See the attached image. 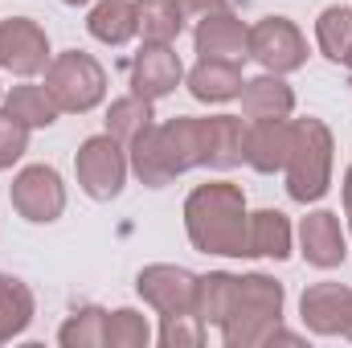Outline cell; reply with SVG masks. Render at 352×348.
Listing matches in <instances>:
<instances>
[{
  "label": "cell",
  "mask_w": 352,
  "mask_h": 348,
  "mask_svg": "<svg viewBox=\"0 0 352 348\" xmlns=\"http://www.w3.org/2000/svg\"><path fill=\"white\" fill-rule=\"evenodd\" d=\"M246 197L230 180L197 184L184 201V230L188 242L205 254L246 259Z\"/></svg>",
  "instance_id": "6da1fadb"
},
{
  "label": "cell",
  "mask_w": 352,
  "mask_h": 348,
  "mask_svg": "<svg viewBox=\"0 0 352 348\" xmlns=\"http://www.w3.org/2000/svg\"><path fill=\"white\" fill-rule=\"evenodd\" d=\"M131 173L148 188H164L168 180L205 168V140H201V119L176 115L168 123H152L131 148H127Z\"/></svg>",
  "instance_id": "7a4b0ae2"
},
{
  "label": "cell",
  "mask_w": 352,
  "mask_h": 348,
  "mask_svg": "<svg viewBox=\"0 0 352 348\" xmlns=\"http://www.w3.org/2000/svg\"><path fill=\"white\" fill-rule=\"evenodd\" d=\"M217 328L230 348L266 345L274 328H283V283H274L270 274H242Z\"/></svg>",
  "instance_id": "3957f363"
},
{
  "label": "cell",
  "mask_w": 352,
  "mask_h": 348,
  "mask_svg": "<svg viewBox=\"0 0 352 348\" xmlns=\"http://www.w3.org/2000/svg\"><path fill=\"white\" fill-rule=\"evenodd\" d=\"M295 131H291V152H287V197L299 201V205H311L328 193L332 184V131L324 119H291Z\"/></svg>",
  "instance_id": "277c9868"
},
{
  "label": "cell",
  "mask_w": 352,
  "mask_h": 348,
  "mask_svg": "<svg viewBox=\"0 0 352 348\" xmlns=\"http://www.w3.org/2000/svg\"><path fill=\"white\" fill-rule=\"evenodd\" d=\"M45 90L70 115H87L107 98V70L82 50H66L45 66Z\"/></svg>",
  "instance_id": "5b68a950"
},
{
  "label": "cell",
  "mask_w": 352,
  "mask_h": 348,
  "mask_svg": "<svg viewBox=\"0 0 352 348\" xmlns=\"http://www.w3.org/2000/svg\"><path fill=\"white\" fill-rule=\"evenodd\" d=\"M74 173H78V188L90 201H115L123 193V184H127L131 160H127L123 144L102 131V135L82 140V148L74 156Z\"/></svg>",
  "instance_id": "8992f818"
},
{
  "label": "cell",
  "mask_w": 352,
  "mask_h": 348,
  "mask_svg": "<svg viewBox=\"0 0 352 348\" xmlns=\"http://www.w3.org/2000/svg\"><path fill=\"white\" fill-rule=\"evenodd\" d=\"M8 201L12 209L33 221V226H50L66 213V184L62 173L50 168V164H29L12 176V188H8Z\"/></svg>",
  "instance_id": "52a82bcc"
},
{
  "label": "cell",
  "mask_w": 352,
  "mask_h": 348,
  "mask_svg": "<svg viewBox=\"0 0 352 348\" xmlns=\"http://www.w3.org/2000/svg\"><path fill=\"white\" fill-rule=\"evenodd\" d=\"M250 58L266 74H295L307 62V37L287 17H263L250 29Z\"/></svg>",
  "instance_id": "ba28073f"
},
{
  "label": "cell",
  "mask_w": 352,
  "mask_h": 348,
  "mask_svg": "<svg viewBox=\"0 0 352 348\" xmlns=\"http://www.w3.org/2000/svg\"><path fill=\"white\" fill-rule=\"evenodd\" d=\"M135 291L160 316H184V312L197 316V274L184 270V266H173V262L144 266L140 279H135Z\"/></svg>",
  "instance_id": "9c48e42d"
},
{
  "label": "cell",
  "mask_w": 352,
  "mask_h": 348,
  "mask_svg": "<svg viewBox=\"0 0 352 348\" xmlns=\"http://www.w3.org/2000/svg\"><path fill=\"white\" fill-rule=\"evenodd\" d=\"M50 37L37 21L29 17H8L0 21V70L16 78H33L50 66Z\"/></svg>",
  "instance_id": "30bf717a"
},
{
  "label": "cell",
  "mask_w": 352,
  "mask_h": 348,
  "mask_svg": "<svg viewBox=\"0 0 352 348\" xmlns=\"http://www.w3.org/2000/svg\"><path fill=\"white\" fill-rule=\"evenodd\" d=\"M127 74H131V94H140L148 102H160V98H168L180 87L184 66H180V54L173 45H148L144 41V50L131 58Z\"/></svg>",
  "instance_id": "8fae6325"
},
{
  "label": "cell",
  "mask_w": 352,
  "mask_h": 348,
  "mask_svg": "<svg viewBox=\"0 0 352 348\" xmlns=\"http://www.w3.org/2000/svg\"><path fill=\"white\" fill-rule=\"evenodd\" d=\"M299 254L316 270H332L349 259V238L340 230V217L332 209H316L299 226Z\"/></svg>",
  "instance_id": "7c38bea8"
},
{
  "label": "cell",
  "mask_w": 352,
  "mask_h": 348,
  "mask_svg": "<svg viewBox=\"0 0 352 348\" xmlns=\"http://www.w3.org/2000/svg\"><path fill=\"white\" fill-rule=\"evenodd\" d=\"M192 45L201 58H221V62H246L250 58V29L242 25V17H234L230 8L209 12L197 21Z\"/></svg>",
  "instance_id": "4fadbf2b"
},
{
  "label": "cell",
  "mask_w": 352,
  "mask_h": 348,
  "mask_svg": "<svg viewBox=\"0 0 352 348\" xmlns=\"http://www.w3.org/2000/svg\"><path fill=\"white\" fill-rule=\"evenodd\" d=\"M299 312H303V324L316 336H344V324H349V316H352V287L316 283V287L303 291Z\"/></svg>",
  "instance_id": "5bb4252c"
},
{
  "label": "cell",
  "mask_w": 352,
  "mask_h": 348,
  "mask_svg": "<svg viewBox=\"0 0 352 348\" xmlns=\"http://www.w3.org/2000/svg\"><path fill=\"white\" fill-rule=\"evenodd\" d=\"M291 131L295 123L291 119H258L246 127V164L254 173H283L287 164V152H291Z\"/></svg>",
  "instance_id": "9a60e30c"
},
{
  "label": "cell",
  "mask_w": 352,
  "mask_h": 348,
  "mask_svg": "<svg viewBox=\"0 0 352 348\" xmlns=\"http://www.w3.org/2000/svg\"><path fill=\"white\" fill-rule=\"evenodd\" d=\"M201 140H205V168L213 173H230L246 160V127L238 115L201 119Z\"/></svg>",
  "instance_id": "2e32d148"
},
{
  "label": "cell",
  "mask_w": 352,
  "mask_h": 348,
  "mask_svg": "<svg viewBox=\"0 0 352 348\" xmlns=\"http://www.w3.org/2000/svg\"><path fill=\"white\" fill-rule=\"evenodd\" d=\"M184 83H188V94L197 102H230V98H238L242 87H246L242 62H221V58H201L184 74Z\"/></svg>",
  "instance_id": "e0dca14e"
},
{
  "label": "cell",
  "mask_w": 352,
  "mask_h": 348,
  "mask_svg": "<svg viewBox=\"0 0 352 348\" xmlns=\"http://www.w3.org/2000/svg\"><path fill=\"white\" fill-rule=\"evenodd\" d=\"M242 115L250 123L258 119H291L295 111V90L283 83V74H258L242 87Z\"/></svg>",
  "instance_id": "ac0fdd59"
},
{
  "label": "cell",
  "mask_w": 352,
  "mask_h": 348,
  "mask_svg": "<svg viewBox=\"0 0 352 348\" xmlns=\"http://www.w3.org/2000/svg\"><path fill=\"white\" fill-rule=\"evenodd\" d=\"M291 254V221L278 209H258L246 217V259H274Z\"/></svg>",
  "instance_id": "d6986e66"
},
{
  "label": "cell",
  "mask_w": 352,
  "mask_h": 348,
  "mask_svg": "<svg viewBox=\"0 0 352 348\" xmlns=\"http://www.w3.org/2000/svg\"><path fill=\"white\" fill-rule=\"evenodd\" d=\"M87 29H90V37L102 41V45H127L140 33L135 0H98L87 17Z\"/></svg>",
  "instance_id": "ffe728a7"
},
{
  "label": "cell",
  "mask_w": 352,
  "mask_h": 348,
  "mask_svg": "<svg viewBox=\"0 0 352 348\" xmlns=\"http://www.w3.org/2000/svg\"><path fill=\"white\" fill-rule=\"evenodd\" d=\"M316 45L328 62L352 70V8L349 4H328L316 17Z\"/></svg>",
  "instance_id": "44dd1931"
},
{
  "label": "cell",
  "mask_w": 352,
  "mask_h": 348,
  "mask_svg": "<svg viewBox=\"0 0 352 348\" xmlns=\"http://www.w3.org/2000/svg\"><path fill=\"white\" fill-rule=\"evenodd\" d=\"M4 111H8L12 119H21L29 131H33V127H54L58 115H62V107L54 102V94L45 87H37V83H21V87L8 90V94H4Z\"/></svg>",
  "instance_id": "7402d4cb"
},
{
  "label": "cell",
  "mask_w": 352,
  "mask_h": 348,
  "mask_svg": "<svg viewBox=\"0 0 352 348\" xmlns=\"http://www.w3.org/2000/svg\"><path fill=\"white\" fill-rule=\"evenodd\" d=\"M152 123H156L152 102H148V98H140V94H123V98H115V102L107 107V135H111V140H119L123 148H131V144H135Z\"/></svg>",
  "instance_id": "603a6c76"
},
{
  "label": "cell",
  "mask_w": 352,
  "mask_h": 348,
  "mask_svg": "<svg viewBox=\"0 0 352 348\" xmlns=\"http://www.w3.org/2000/svg\"><path fill=\"white\" fill-rule=\"evenodd\" d=\"M33 324V291L0 270V345L16 340Z\"/></svg>",
  "instance_id": "cb8c5ba5"
},
{
  "label": "cell",
  "mask_w": 352,
  "mask_h": 348,
  "mask_svg": "<svg viewBox=\"0 0 352 348\" xmlns=\"http://www.w3.org/2000/svg\"><path fill=\"white\" fill-rule=\"evenodd\" d=\"M135 17L148 45H173L184 29V12L176 8V0H135Z\"/></svg>",
  "instance_id": "d4e9b609"
},
{
  "label": "cell",
  "mask_w": 352,
  "mask_h": 348,
  "mask_svg": "<svg viewBox=\"0 0 352 348\" xmlns=\"http://www.w3.org/2000/svg\"><path fill=\"white\" fill-rule=\"evenodd\" d=\"M234 283H238V274H226V270L197 274V320H201V324H213V328H217V324L226 320Z\"/></svg>",
  "instance_id": "484cf974"
},
{
  "label": "cell",
  "mask_w": 352,
  "mask_h": 348,
  "mask_svg": "<svg viewBox=\"0 0 352 348\" xmlns=\"http://www.w3.org/2000/svg\"><path fill=\"white\" fill-rule=\"evenodd\" d=\"M102 340H107V312L94 303L78 307L58 332V345L66 348H102Z\"/></svg>",
  "instance_id": "4316f807"
},
{
  "label": "cell",
  "mask_w": 352,
  "mask_h": 348,
  "mask_svg": "<svg viewBox=\"0 0 352 348\" xmlns=\"http://www.w3.org/2000/svg\"><path fill=\"white\" fill-rule=\"evenodd\" d=\"M148 340H152V328H148V320L135 307L107 312V340H102V348H148Z\"/></svg>",
  "instance_id": "83f0119b"
},
{
  "label": "cell",
  "mask_w": 352,
  "mask_h": 348,
  "mask_svg": "<svg viewBox=\"0 0 352 348\" xmlns=\"http://www.w3.org/2000/svg\"><path fill=\"white\" fill-rule=\"evenodd\" d=\"M164 348H197L205 340V324L184 312V316H160V336H156Z\"/></svg>",
  "instance_id": "f1b7e54d"
},
{
  "label": "cell",
  "mask_w": 352,
  "mask_h": 348,
  "mask_svg": "<svg viewBox=\"0 0 352 348\" xmlns=\"http://www.w3.org/2000/svg\"><path fill=\"white\" fill-rule=\"evenodd\" d=\"M25 152H29V127L12 119L8 111H0V173L12 168Z\"/></svg>",
  "instance_id": "f546056e"
},
{
  "label": "cell",
  "mask_w": 352,
  "mask_h": 348,
  "mask_svg": "<svg viewBox=\"0 0 352 348\" xmlns=\"http://www.w3.org/2000/svg\"><path fill=\"white\" fill-rule=\"evenodd\" d=\"M176 8L184 12V21H188V17H192V21H201V17H209V12L230 8V0H176Z\"/></svg>",
  "instance_id": "4dcf8cb0"
},
{
  "label": "cell",
  "mask_w": 352,
  "mask_h": 348,
  "mask_svg": "<svg viewBox=\"0 0 352 348\" xmlns=\"http://www.w3.org/2000/svg\"><path fill=\"white\" fill-rule=\"evenodd\" d=\"M344 209H349V217H352V164H349V173H344Z\"/></svg>",
  "instance_id": "1f68e13d"
},
{
  "label": "cell",
  "mask_w": 352,
  "mask_h": 348,
  "mask_svg": "<svg viewBox=\"0 0 352 348\" xmlns=\"http://www.w3.org/2000/svg\"><path fill=\"white\" fill-rule=\"evenodd\" d=\"M62 4H70V8H82V4H90V0H62Z\"/></svg>",
  "instance_id": "d6a6232c"
},
{
  "label": "cell",
  "mask_w": 352,
  "mask_h": 348,
  "mask_svg": "<svg viewBox=\"0 0 352 348\" xmlns=\"http://www.w3.org/2000/svg\"><path fill=\"white\" fill-rule=\"evenodd\" d=\"M344 336H349V340H352V316H349V324H344Z\"/></svg>",
  "instance_id": "836d02e7"
},
{
  "label": "cell",
  "mask_w": 352,
  "mask_h": 348,
  "mask_svg": "<svg viewBox=\"0 0 352 348\" xmlns=\"http://www.w3.org/2000/svg\"><path fill=\"white\" fill-rule=\"evenodd\" d=\"M0 98H4V94H0Z\"/></svg>",
  "instance_id": "e575fe53"
}]
</instances>
